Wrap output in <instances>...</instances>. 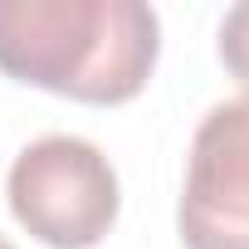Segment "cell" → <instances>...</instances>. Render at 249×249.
<instances>
[{
	"label": "cell",
	"mask_w": 249,
	"mask_h": 249,
	"mask_svg": "<svg viewBox=\"0 0 249 249\" xmlns=\"http://www.w3.org/2000/svg\"><path fill=\"white\" fill-rule=\"evenodd\" d=\"M161 54V20L142 0H0V73L73 98L127 103Z\"/></svg>",
	"instance_id": "6da1fadb"
},
{
	"label": "cell",
	"mask_w": 249,
	"mask_h": 249,
	"mask_svg": "<svg viewBox=\"0 0 249 249\" xmlns=\"http://www.w3.org/2000/svg\"><path fill=\"white\" fill-rule=\"evenodd\" d=\"M10 215L49 249H93L122 205L112 161L69 132L30 142L5 176Z\"/></svg>",
	"instance_id": "7a4b0ae2"
},
{
	"label": "cell",
	"mask_w": 249,
	"mask_h": 249,
	"mask_svg": "<svg viewBox=\"0 0 249 249\" xmlns=\"http://www.w3.org/2000/svg\"><path fill=\"white\" fill-rule=\"evenodd\" d=\"M176 230L186 249H249V93L225 98L200 117Z\"/></svg>",
	"instance_id": "3957f363"
},
{
	"label": "cell",
	"mask_w": 249,
	"mask_h": 249,
	"mask_svg": "<svg viewBox=\"0 0 249 249\" xmlns=\"http://www.w3.org/2000/svg\"><path fill=\"white\" fill-rule=\"evenodd\" d=\"M220 64H225L230 78L244 83V93H249V0L230 5L225 20H220Z\"/></svg>",
	"instance_id": "277c9868"
},
{
	"label": "cell",
	"mask_w": 249,
	"mask_h": 249,
	"mask_svg": "<svg viewBox=\"0 0 249 249\" xmlns=\"http://www.w3.org/2000/svg\"><path fill=\"white\" fill-rule=\"evenodd\" d=\"M0 249H15V244H10V239H5V234H0Z\"/></svg>",
	"instance_id": "5b68a950"
}]
</instances>
